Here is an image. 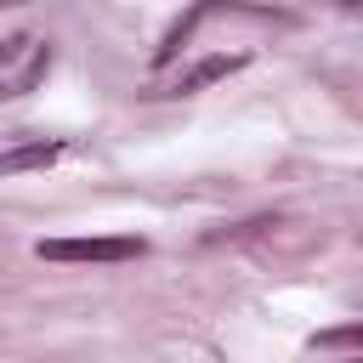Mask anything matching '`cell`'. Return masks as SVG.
Returning a JSON list of instances; mask_svg holds the SVG:
<instances>
[{
    "instance_id": "6da1fadb",
    "label": "cell",
    "mask_w": 363,
    "mask_h": 363,
    "mask_svg": "<svg viewBox=\"0 0 363 363\" xmlns=\"http://www.w3.org/2000/svg\"><path fill=\"white\" fill-rule=\"evenodd\" d=\"M142 250H147L142 238H40V244H34L40 261H96V267H108V261H136Z\"/></svg>"
},
{
    "instance_id": "5b68a950",
    "label": "cell",
    "mask_w": 363,
    "mask_h": 363,
    "mask_svg": "<svg viewBox=\"0 0 363 363\" xmlns=\"http://www.w3.org/2000/svg\"><path fill=\"white\" fill-rule=\"evenodd\" d=\"M45 68H51V40H45V45H28V68H23L17 79H6L0 96H23V91H34V85L45 79Z\"/></svg>"
},
{
    "instance_id": "9c48e42d",
    "label": "cell",
    "mask_w": 363,
    "mask_h": 363,
    "mask_svg": "<svg viewBox=\"0 0 363 363\" xmlns=\"http://www.w3.org/2000/svg\"><path fill=\"white\" fill-rule=\"evenodd\" d=\"M352 363H363V357H352Z\"/></svg>"
},
{
    "instance_id": "277c9868",
    "label": "cell",
    "mask_w": 363,
    "mask_h": 363,
    "mask_svg": "<svg viewBox=\"0 0 363 363\" xmlns=\"http://www.w3.org/2000/svg\"><path fill=\"white\" fill-rule=\"evenodd\" d=\"M221 6H233V0H193V11H187V17H176V23H170V34L159 40V51H153V62L164 68V62H170V57H176V51H182V45L193 40V28H199V23L210 17V11H221Z\"/></svg>"
},
{
    "instance_id": "7a4b0ae2",
    "label": "cell",
    "mask_w": 363,
    "mask_h": 363,
    "mask_svg": "<svg viewBox=\"0 0 363 363\" xmlns=\"http://www.w3.org/2000/svg\"><path fill=\"white\" fill-rule=\"evenodd\" d=\"M244 68V51H227V57H199L193 68H182L176 79H170V91H159V96H193V91H204V85H216V79H227V74H238Z\"/></svg>"
},
{
    "instance_id": "ba28073f",
    "label": "cell",
    "mask_w": 363,
    "mask_h": 363,
    "mask_svg": "<svg viewBox=\"0 0 363 363\" xmlns=\"http://www.w3.org/2000/svg\"><path fill=\"white\" fill-rule=\"evenodd\" d=\"M0 6H17V0H0Z\"/></svg>"
},
{
    "instance_id": "8992f818",
    "label": "cell",
    "mask_w": 363,
    "mask_h": 363,
    "mask_svg": "<svg viewBox=\"0 0 363 363\" xmlns=\"http://www.w3.org/2000/svg\"><path fill=\"white\" fill-rule=\"evenodd\" d=\"M363 352V323H340V329H318L312 335V352Z\"/></svg>"
},
{
    "instance_id": "3957f363",
    "label": "cell",
    "mask_w": 363,
    "mask_h": 363,
    "mask_svg": "<svg viewBox=\"0 0 363 363\" xmlns=\"http://www.w3.org/2000/svg\"><path fill=\"white\" fill-rule=\"evenodd\" d=\"M62 159V142H45V136H28V142H11L0 147V176H23V170H45Z\"/></svg>"
},
{
    "instance_id": "52a82bcc",
    "label": "cell",
    "mask_w": 363,
    "mask_h": 363,
    "mask_svg": "<svg viewBox=\"0 0 363 363\" xmlns=\"http://www.w3.org/2000/svg\"><path fill=\"white\" fill-rule=\"evenodd\" d=\"M28 45H34V40H23V34H17V40H0V68H11L17 57H28Z\"/></svg>"
}]
</instances>
